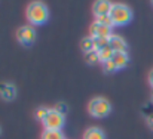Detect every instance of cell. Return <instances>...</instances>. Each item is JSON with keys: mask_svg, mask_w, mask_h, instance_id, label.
Returning <instances> with one entry per match:
<instances>
[{"mask_svg": "<svg viewBox=\"0 0 153 139\" xmlns=\"http://www.w3.org/2000/svg\"><path fill=\"white\" fill-rule=\"evenodd\" d=\"M27 19L30 25H43L49 19L48 6L42 1H33L27 6Z\"/></svg>", "mask_w": 153, "mask_h": 139, "instance_id": "obj_1", "label": "cell"}, {"mask_svg": "<svg viewBox=\"0 0 153 139\" xmlns=\"http://www.w3.org/2000/svg\"><path fill=\"white\" fill-rule=\"evenodd\" d=\"M110 18L113 21V25L122 27V25H126V24L131 22V19H132V10L126 4L113 3V7H111V12H110Z\"/></svg>", "mask_w": 153, "mask_h": 139, "instance_id": "obj_2", "label": "cell"}, {"mask_svg": "<svg viewBox=\"0 0 153 139\" xmlns=\"http://www.w3.org/2000/svg\"><path fill=\"white\" fill-rule=\"evenodd\" d=\"M88 111L95 118H104V117H107L110 114L111 105H110V102L105 98H94L88 104Z\"/></svg>", "mask_w": 153, "mask_h": 139, "instance_id": "obj_3", "label": "cell"}, {"mask_svg": "<svg viewBox=\"0 0 153 139\" xmlns=\"http://www.w3.org/2000/svg\"><path fill=\"white\" fill-rule=\"evenodd\" d=\"M45 126V130H61L64 123H65V117L59 113H56L53 108L51 110V113L48 114V117L42 121Z\"/></svg>", "mask_w": 153, "mask_h": 139, "instance_id": "obj_4", "label": "cell"}, {"mask_svg": "<svg viewBox=\"0 0 153 139\" xmlns=\"http://www.w3.org/2000/svg\"><path fill=\"white\" fill-rule=\"evenodd\" d=\"M16 39L22 46H31L36 42V30L33 28V25H24V27L18 28Z\"/></svg>", "mask_w": 153, "mask_h": 139, "instance_id": "obj_5", "label": "cell"}, {"mask_svg": "<svg viewBox=\"0 0 153 139\" xmlns=\"http://www.w3.org/2000/svg\"><path fill=\"white\" fill-rule=\"evenodd\" d=\"M89 36L92 39H97V37H111V28L110 27H105V25H101L98 22H92L91 27H89Z\"/></svg>", "mask_w": 153, "mask_h": 139, "instance_id": "obj_6", "label": "cell"}, {"mask_svg": "<svg viewBox=\"0 0 153 139\" xmlns=\"http://www.w3.org/2000/svg\"><path fill=\"white\" fill-rule=\"evenodd\" d=\"M111 7H113V3H110V1H107V0H100V1H95V3H94V6H92V12H94L95 16L110 15Z\"/></svg>", "mask_w": 153, "mask_h": 139, "instance_id": "obj_7", "label": "cell"}, {"mask_svg": "<svg viewBox=\"0 0 153 139\" xmlns=\"http://www.w3.org/2000/svg\"><path fill=\"white\" fill-rule=\"evenodd\" d=\"M0 96H1L4 101H12V99H15V96H16V88H15L12 83L1 82V83H0Z\"/></svg>", "mask_w": 153, "mask_h": 139, "instance_id": "obj_8", "label": "cell"}, {"mask_svg": "<svg viewBox=\"0 0 153 139\" xmlns=\"http://www.w3.org/2000/svg\"><path fill=\"white\" fill-rule=\"evenodd\" d=\"M110 47L113 49V52H114V53H117V52L128 53V43H126L120 36L113 34V36L110 37Z\"/></svg>", "mask_w": 153, "mask_h": 139, "instance_id": "obj_9", "label": "cell"}, {"mask_svg": "<svg viewBox=\"0 0 153 139\" xmlns=\"http://www.w3.org/2000/svg\"><path fill=\"white\" fill-rule=\"evenodd\" d=\"M111 59H113V62L116 64L117 70H122V68L128 67V64H129V56H128V53H123V52L114 53Z\"/></svg>", "mask_w": 153, "mask_h": 139, "instance_id": "obj_10", "label": "cell"}, {"mask_svg": "<svg viewBox=\"0 0 153 139\" xmlns=\"http://www.w3.org/2000/svg\"><path fill=\"white\" fill-rule=\"evenodd\" d=\"M83 139H105V133L102 132V129L100 127H88L83 133Z\"/></svg>", "mask_w": 153, "mask_h": 139, "instance_id": "obj_11", "label": "cell"}, {"mask_svg": "<svg viewBox=\"0 0 153 139\" xmlns=\"http://www.w3.org/2000/svg\"><path fill=\"white\" fill-rule=\"evenodd\" d=\"M80 49H82V52H85V53L94 50V39H92L91 36L82 39V40H80Z\"/></svg>", "mask_w": 153, "mask_h": 139, "instance_id": "obj_12", "label": "cell"}, {"mask_svg": "<svg viewBox=\"0 0 153 139\" xmlns=\"http://www.w3.org/2000/svg\"><path fill=\"white\" fill-rule=\"evenodd\" d=\"M113 55H114V52H113V49L108 46H105L104 49H101L100 52H98V56H100V61L101 62H105V61H110L111 58H113Z\"/></svg>", "mask_w": 153, "mask_h": 139, "instance_id": "obj_13", "label": "cell"}, {"mask_svg": "<svg viewBox=\"0 0 153 139\" xmlns=\"http://www.w3.org/2000/svg\"><path fill=\"white\" fill-rule=\"evenodd\" d=\"M110 45V37H97L94 39V50L100 52L101 49Z\"/></svg>", "mask_w": 153, "mask_h": 139, "instance_id": "obj_14", "label": "cell"}, {"mask_svg": "<svg viewBox=\"0 0 153 139\" xmlns=\"http://www.w3.org/2000/svg\"><path fill=\"white\" fill-rule=\"evenodd\" d=\"M42 139H64L61 130H43Z\"/></svg>", "mask_w": 153, "mask_h": 139, "instance_id": "obj_15", "label": "cell"}, {"mask_svg": "<svg viewBox=\"0 0 153 139\" xmlns=\"http://www.w3.org/2000/svg\"><path fill=\"white\" fill-rule=\"evenodd\" d=\"M85 61H86L89 65H94V64H98V62H101V61H100V56H98V52H97V50H91V52L85 53Z\"/></svg>", "mask_w": 153, "mask_h": 139, "instance_id": "obj_16", "label": "cell"}, {"mask_svg": "<svg viewBox=\"0 0 153 139\" xmlns=\"http://www.w3.org/2000/svg\"><path fill=\"white\" fill-rule=\"evenodd\" d=\"M95 22L101 24V25H105V27H113V21L110 18V15H101V16H95Z\"/></svg>", "mask_w": 153, "mask_h": 139, "instance_id": "obj_17", "label": "cell"}, {"mask_svg": "<svg viewBox=\"0 0 153 139\" xmlns=\"http://www.w3.org/2000/svg\"><path fill=\"white\" fill-rule=\"evenodd\" d=\"M51 113V110L49 108H45V107H40V108H37L36 110V118L37 120H40V121H43L46 117H48V114Z\"/></svg>", "mask_w": 153, "mask_h": 139, "instance_id": "obj_18", "label": "cell"}, {"mask_svg": "<svg viewBox=\"0 0 153 139\" xmlns=\"http://www.w3.org/2000/svg\"><path fill=\"white\" fill-rule=\"evenodd\" d=\"M101 65H102V70H104V73H114V71H117V67H116V64L113 62V59L102 62Z\"/></svg>", "mask_w": 153, "mask_h": 139, "instance_id": "obj_19", "label": "cell"}, {"mask_svg": "<svg viewBox=\"0 0 153 139\" xmlns=\"http://www.w3.org/2000/svg\"><path fill=\"white\" fill-rule=\"evenodd\" d=\"M53 110H55L56 113H59V114L65 115V114H67V111H68V105H67L65 102H58V104L53 107Z\"/></svg>", "mask_w": 153, "mask_h": 139, "instance_id": "obj_20", "label": "cell"}, {"mask_svg": "<svg viewBox=\"0 0 153 139\" xmlns=\"http://www.w3.org/2000/svg\"><path fill=\"white\" fill-rule=\"evenodd\" d=\"M149 83H150V86H152V89H153V70L149 73Z\"/></svg>", "mask_w": 153, "mask_h": 139, "instance_id": "obj_21", "label": "cell"}, {"mask_svg": "<svg viewBox=\"0 0 153 139\" xmlns=\"http://www.w3.org/2000/svg\"><path fill=\"white\" fill-rule=\"evenodd\" d=\"M147 124H149V127H150V129L153 130V115H152V117H149V118H147Z\"/></svg>", "mask_w": 153, "mask_h": 139, "instance_id": "obj_22", "label": "cell"}, {"mask_svg": "<svg viewBox=\"0 0 153 139\" xmlns=\"http://www.w3.org/2000/svg\"><path fill=\"white\" fill-rule=\"evenodd\" d=\"M152 101H153V89H152Z\"/></svg>", "mask_w": 153, "mask_h": 139, "instance_id": "obj_23", "label": "cell"}]
</instances>
